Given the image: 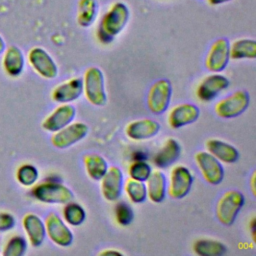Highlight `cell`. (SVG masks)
Segmentation results:
<instances>
[{
    "label": "cell",
    "instance_id": "1",
    "mask_svg": "<svg viewBox=\"0 0 256 256\" xmlns=\"http://www.w3.org/2000/svg\"><path fill=\"white\" fill-rule=\"evenodd\" d=\"M129 17L128 6L123 2H115L101 19L98 28L99 40L102 43H110L125 28Z\"/></svg>",
    "mask_w": 256,
    "mask_h": 256
},
{
    "label": "cell",
    "instance_id": "2",
    "mask_svg": "<svg viewBox=\"0 0 256 256\" xmlns=\"http://www.w3.org/2000/svg\"><path fill=\"white\" fill-rule=\"evenodd\" d=\"M245 198L238 190L226 191L216 205V217L224 226H231L244 205Z\"/></svg>",
    "mask_w": 256,
    "mask_h": 256
},
{
    "label": "cell",
    "instance_id": "3",
    "mask_svg": "<svg viewBox=\"0 0 256 256\" xmlns=\"http://www.w3.org/2000/svg\"><path fill=\"white\" fill-rule=\"evenodd\" d=\"M83 92L86 99L94 106H103L106 104V92L104 76L102 71L95 66L89 67L83 78Z\"/></svg>",
    "mask_w": 256,
    "mask_h": 256
},
{
    "label": "cell",
    "instance_id": "4",
    "mask_svg": "<svg viewBox=\"0 0 256 256\" xmlns=\"http://www.w3.org/2000/svg\"><path fill=\"white\" fill-rule=\"evenodd\" d=\"M33 196L40 202L48 204H66L72 201L74 195L65 185L58 182H43L33 189Z\"/></svg>",
    "mask_w": 256,
    "mask_h": 256
},
{
    "label": "cell",
    "instance_id": "5",
    "mask_svg": "<svg viewBox=\"0 0 256 256\" xmlns=\"http://www.w3.org/2000/svg\"><path fill=\"white\" fill-rule=\"evenodd\" d=\"M250 96L245 90H237L218 101L214 107L216 115L230 119L241 115L249 106Z\"/></svg>",
    "mask_w": 256,
    "mask_h": 256
},
{
    "label": "cell",
    "instance_id": "6",
    "mask_svg": "<svg viewBox=\"0 0 256 256\" xmlns=\"http://www.w3.org/2000/svg\"><path fill=\"white\" fill-rule=\"evenodd\" d=\"M172 95V86L169 80L161 79L156 81L150 87L147 94L148 109L155 115L164 113L170 103Z\"/></svg>",
    "mask_w": 256,
    "mask_h": 256
},
{
    "label": "cell",
    "instance_id": "7",
    "mask_svg": "<svg viewBox=\"0 0 256 256\" xmlns=\"http://www.w3.org/2000/svg\"><path fill=\"white\" fill-rule=\"evenodd\" d=\"M195 162L205 181L211 185H218L224 178V168L221 162L209 152L200 151L195 154Z\"/></svg>",
    "mask_w": 256,
    "mask_h": 256
},
{
    "label": "cell",
    "instance_id": "8",
    "mask_svg": "<svg viewBox=\"0 0 256 256\" xmlns=\"http://www.w3.org/2000/svg\"><path fill=\"white\" fill-rule=\"evenodd\" d=\"M193 176L190 170L183 165L174 166L170 172L168 194L173 199L184 198L191 190Z\"/></svg>",
    "mask_w": 256,
    "mask_h": 256
},
{
    "label": "cell",
    "instance_id": "9",
    "mask_svg": "<svg viewBox=\"0 0 256 256\" xmlns=\"http://www.w3.org/2000/svg\"><path fill=\"white\" fill-rule=\"evenodd\" d=\"M44 224L46 234L53 243L61 247H67L72 244L73 233L57 213L50 212L46 216Z\"/></svg>",
    "mask_w": 256,
    "mask_h": 256
},
{
    "label": "cell",
    "instance_id": "10",
    "mask_svg": "<svg viewBox=\"0 0 256 256\" xmlns=\"http://www.w3.org/2000/svg\"><path fill=\"white\" fill-rule=\"evenodd\" d=\"M87 133L88 126L85 123H70L62 129L54 132L51 137V143L58 149H65L82 140Z\"/></svg>",
    "mask_w": 256,
    "mask_h": 256
},
{
    "label": "cell",
    "instance_id": "11",
    "mask_svg": "<svg viewBox=\"0 0 256 256\" xmlns=\"http://www.w3.org/2000/svg\"><path fill=\"white\" fill-rule=\"evenodd\" d=\"M32 68L43 78L53 79L58 74V67L50 54L41 47H34L28 54Z\"/></svg>",
    "mask_w": 256,
    "mask_h": 256
},
{
    "label": "cell",
    "instance_id": "12",
    "mask_svg": "<svg viewBox=\"0 0 256 256\" xmlns=\"http://www.w3.org/2000/svg\"><path fill=\"white\" fill-rule=\"evenodd\" d=\"M229 41L226 38L217 39L210 47L206 60L205 66L211 72L223 71L230 59L229 55Z\"/></svg>",
    "mask_w": 256,
    "mask_h": 256
},
{
    "label": "cell",
    "instance_id": "13",
    "mask_svg": "<svg viewBox=\"0 0 256 256\" xmlns=\"http://www.w3.org/2000/svg\"><path fill=\"white\" fill-rule=\"evenodd\" d=\"M101 180V192L107 201H116L121 196L123 186V174L119 167H108Z\"/></svg>",
    "mask_w": 256,
    "mask_h": 256
},
{
    "label": "cell",
    "instance_id": "14",
    "mask_svg": "<svg viewBox=\"0 0 256 256\" xmlns=\"http://www.w3.org/2000/svg\"><path fill=\"white\" fill-rule=\"evenodd\" d=\"M228 86L229 80L227 77L215 73L202 79L197 87L196 95L201 101H211Z\"/></svg>",
    "mask_w": 256,
    "mask_h": 256
},
{
    "label": "cell",
    "instance_id": "15",
    "mask_svg": "<svg viewBox=\"0 0 256 256\" xmlns=\"http://www.w3.org/2000/svg\"><path fill=\"white\" fill-rule=\"evenodd\" d=\"M76 115V109L69 104L58 106L42 122V128L49 132H56L70 124Z\"/></svg>",
    "mask_w": 256,
    "mask_h": 256
},
{
    "label": "cell",
    "instance_id": "16",
    "mask_svg": "<svg viewBox=\"0 0 256 256\" xmlns=\"http://www.w3.org/2000/svg\"><path fill=\"white\" fill-rule=\"evenodd\" d=\"M200 115L199 108L191 103H183L175 106L168 115V124L173 129L194 123Z\"/></svg>",
    "mask_w": 256,
    "mask_h": 256
},
{
    "label": "cell",
    "instance_id": "17",
    "mask_svg": "<svg viewBox=\"0 0 256 256\" xmlns=\"http://www.w3.org/2000/svg\"><path fill=\"white\" fill-rule=\"evenodd\" d=\"M160 128L161 126L157 121L145 118L130 122L125 128V133L132 140L142 141L153 138Z\"/></svg>",
    "mask_w": 256,
    "mask_h": 256
},
{
    "label": "cell",
    "instance_id": "18",
    "mask_svg": "<svg viewBox=\"0 0 256 256\" xmlns=\"http://www.w3.org/2000/svg\"><path fill=\"white\" fill-rule=\"evenodd\" d=\"M83 92V79L72 78L56 86L52 91V99L59 103H68L76 100Z\"/></svg>",
    "mask_w": 256,
    "mask_h": 256
},
{
    "label": "cell",
    "instance_id": "19",
    "mask_svg": "<svg viewBox=\"0 0 256 256\" xmlns=\"http://www.w3.org/2000/svg\"><path fill=\"white\" fill-rule=\"evenodd\" d=\"M207 151L220 162L227 164L235 163L239 159L238 150L231 144L219 139H209L205 142Z\"/></svg>",
    "mask_w": 256,
    "mask_h": 256
},
{
    "label": "cell",
    "instance_id": "20",
    "mask_svg": "<svg viewBox=\"0 0 256 256\" xmlns=\"http://www.w3.org/2000/svg\"><path fill=\"white\" fill-rule=\"evenodd\" d=\"M23 227L33 247H39L46 236L45 224L36 214H27L23 218Z\"/></svg>",
    "mask_w": 256,
    "mask_h": 256
},
{
    "label": "cell",
    "instance_id": "21",
    "mask_svg": "<svg viewBox=\"0 0 256 256\" xmlns=\"http://www.w3.org/2000/svg\"><path fill=\"white\" fill-rule=\"evenodd\" d=\"M146 191L148 198L154 203H160L164 200L167 191L166 177L160 170L151 171L146 179Z\"/></svg>",
    "mask_w": 256,
    "mask_h": 256
},
{
    "label": "cell",
    "instance_id": "22",
    "mask_svg": "<svg viewBox=\"0 0 256 256\" xmlns=\"http://www.w3.org/2000/svg\"><path fill=\"white\" fill-rule=\"evenodd\" d=\"M181 148L179 143L173 139H167L154 157V164L158 168H166L173 164L180 156Z\"/></svg>",
    "mask_w": 256,
    "mask_h": 256
},
{
    "label": "cell",
    "instance_id": "23",
    "mask_svg": "<svg viewBox=\"0 0 256 256\" xmlns=\"http://www.w3.org/2000/svg\"><path fill=\"white\" fill-rule=\"evenodd\" d=\"M25 59L22 51L17 46H10L4 54L3 67L10 76H18L22 73Z\"/></svg>",
    "mask_w": 256,
    "mask_h": 256
},
{
    "label": "cell",
    "instance_id": "24",
    "mask_svg": "<svg viewBox=\"0 0 256 256\" xmlns=\"http://www.w3.org/2000/svg\"><path fill=\"white\" fill-rule=\"evenodd\" d=\"M83 161L86 173L91 179L95 181H99L108 169L106 160L101 155L96 153L86 154L83 158Z\"/></svg>",
    "mask_w": 256,
    "mask_h": 256
},
{
    "label": "cell",
    "instance_id": "25",
    "mask_svg": "<svg viewBox=\"0 0 256 256\" xmlns=\"http://www.w3.org/2000/svg\"><path fill=\"white\" fill-rule=\"evenodd\" d=\"M229 55L232 59H255L256 42L253 39H238L229 47Z\"/></svg>",
    "mask_w": 256,
    "mask_h": 256
},
{
    "label": "cell",
    "instance_id": "26",
    "mask_svg": "<svg viewBox=\"0 0 256 256\" xmlns=\"http://www.w3.org/2000/svg\"><path fill=\"white\" fill-rule=\"evenodd\" d=\"M98 4L96 0H79L77 22L82 27H89L97 17Z\"/></svg>",
    "mask_w": 256,
    "mask_h": 256
},
{
    "label": "cell",
    "instance_id": "27",
    "mask_svg": "<svg viewBox=\"0 0 256 256\" xmlns=\"http://www.w3.org/2000/svg\"><path fill=\"white\" fill-rule=\"evenodd\" d=\"M193 249L200 256H221L227 250L222 242L213 239H199L194 243Z\"/></svg>",
    "mask_w": 256,
    "mask_h": 256
},
{
    "label": "cell",
    "instance_id": "28",
    "mask_svg": "<svg viewBox=\"0 0 256 256\" xmlns=\"http://www.w3.org/2000/svg\"><path fill=\"white\" fill-rule=\"evenodd\" d=\"M124 188L129 199L133 203H142L145 201L147 197V191L144 182L135 180L130 177L125 181Z\"/></svg>",
    "mask_w": 256,
    "mask_h": 256
},
{
    "label": "cell",
    "instance_id": "29",
    "mask_svg": "<svg viewBox=\"0 0 256 256\" xmlns=\"http://www.w3.org/2000/svg\"><path fill=\"white\" fill-rule=\"evenodd\" d=\"M63 216L68 224L72 226H79L84 222L86 213L81 205L70 201L66 203L63 209Z\"/></svg>",
    "mask_w": 256,
    "mask_h": 256
},
{
    "label": "cell",
    "instance_id": "30",
    "mask_svg": "<svg viewBox=\"0 0 256 256\" xmlns=\"http://www.w3.org/2000/svg\"><path fill=\"white\" fill-rule=\"evenodd\" d=\"M38 170L35 166L30 164L22 165L17 171V180L23 186H31L35 184L38 179Z\"/></svg>",
    "mask_w": 256,
    "mask_h": 256
},
{
    "label": "cell",
    "instance_id": "31",
    "mask_svg": "<svg viewBox=\"0 0 256 256\" xmlns=\"http://www.w3.org/2000/svg\"><path fill=\"white\" fill-rule=\"evenodd\" d=\"M151 171L152 169L148 163L143 160H136L129 167V176L135 180L145 182Z\"/></svg>",
    "mask_w": 256,
    "mask_h": 256
},
{
    "label": "cell",
    "instance_id": "32",
    "mask_svg": "<svg viewBox=\"0 0 256 256\" xmlns=\"http://www.w3.org/2000/svg\"><path fill=\"white\" fill-rule=\"evenodd\" d=\"M27 248L26 240L21 236L11 238L3 251L4 256H22Z\"/></svg>",
    "mask_w": 256,
    "mask_h": 256
},
{
    "label": "cell",
    "instance_id": "33",
    "mask_svg": "<svg viewBox=\"0 0 256 256\" xmlns=\"http://www.w3.org/2000/svg\"><path fill=\"white\" fill-rule=\"evenodd\" d=\"M115 208L116 221L121 226L129 225L134 218V212L132 210V207L126 202H120L116 205Z\"/></svg>",
    "mask_w": 256,
    "mask_h": 256
},
{
    "label": "cell",
    "instance_id": "34",
    "mask_svg": "<svg viewBox=\"0 0 256 256\" xmlns=\"http://www.w3.org/2000/svg\"><path fill=\"white\" fill-rule=\"evenodd\" d=\"M15 218L7 212H0V232H5L15 226Z\"/></svg>",
    "mask_w": 256,
    "mask_h": 256
},
{
    "label": "cell",
    "instance_id": "35",
    "mask_svg": "<svg viewBox=\"0 0 256 256\" xmlns=\"http://www.w3.org/2000/svg\"><path fill=\"white\" fill-rule=\"evenodd\" d=\"M110 254H116V255H123L122 252L117 250H103L99 253V255H110Z\"/></svg>",
    "mask_w": 256,
    "mask_h": 256
},
{
    "label": "cell",
    "instance_id": "36",
    "mask_svg": "<svg viewBox=\"0 0 256 256\" xmlns=\"http://www.w3.org/2000/svg\"><path fill=\"white\" fill-rule=\"evenodd\" d=\"M231 0H209V2L213 5H219V4H223V3H226V2H229Z\"/></svg>",
    "mask_w": 256,
    "mask_h": 256
},
{
    "label": "cell",
    "instance_id": "37",
    "mask_svg": "<svg viewBox=\"0 0 256 256\" xmlns=\"http://www.w3.org/2000/svg\"><path fill=\"white\" fill-rule=\"evenodd\" d=\"M4 51H5V42L0 35V54H2Z\"/></svg>",
    "mask_w": 256,
    "mask_h": 256
},
{
    "label": "cell",
    "instance_id": "38",
    "mask_svg": "<svg viewBox=\"0 0 256 256\" xmlns=\"http://www.w3.org/2000/svg\"><path fill=\"white\" fill-rule=\"evenodd\" d=\"M251 186H252V192L255 194V189H254V174L252 175V180H251Z\"/></svg>",
    "mask_w": 256,
    "mask_h": 256
}]
</instances>
